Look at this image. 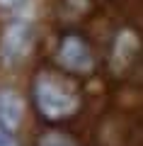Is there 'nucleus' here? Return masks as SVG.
Listing matches in <instances>:
<instances>
[{"label": "nucleus", "instance_id": "6", "mask_svg": "<svg viewBox=\"0 0 143 146\" xmlns=\"http://www.w3.org/2000/svg\"><path fill=\"white\" fill-rule=\"evenodd\" d=\"M10 131H12V129H7V127L0 124V146H17L15 136H12Z\"/></svg>", "mask_w": 143, "mask_h": 146}, {"label": "nucleus", "instance_id": "3", "mask_svg": "<svg viewBox=\"0 0 143 146\" xmlns=\"http://www.w3.org/2000/svg\"><path fill=\"white\" fill-rule=\"evenodd\" d=\"M32 44V32L27 25H12L5 32V39H3V56H7V61H17V56L27 54Z\"/></svg>", "mask_w": 143, "mask_h": 146}, {"label": "nucleus", "instance_id": "2", "mask_svg": "<svg viewBox=\"0 0 143 146\" xmlns=\"http://www.w3.org/2000/svg\"><path fill=\"white\" fill-rule=\"evenodd\" d=\"M58 56H61V63L73 73H87L92 68V51L80 36H66Z\"/></svg>", "mask_w": 143, "mask_h": 146}, {"label": "nucleus", "instance_id": "4", "mask_svg": "<svg viewBox=\"0 0 143 146\" xmlns=\"http://www.w3.org/2000/svg\"><path fill=\"white\" fill-rule=\"evenodd\" d=\"M22 117V102L12 90H0V124L15 129Z\"/></svg>", "mask_w": 143, "mask_h": 146}, {"label": "nucleus", "instance_id": "5", "mask_svg": "<svg viewBox=\"0 0 143 146\" xmlns=\"http://www.w3.org/2000/svg\"><path fill=\"white\" fill-rule=\"evenodd\" d=\"M39 146H75V144H73L66 134H56V131H51V134H44L39 139Z\"/></svg>", "mask_w": 143, "mask_h": 146}, {"label": "nucleus", "instance_id": "7", "mask_svg": "<svg viewBox=\"0 0 143 146\" xmlns=\"http://www.w3.org/2000/svg\"><path fill=\"white\" fill-rule=\"evenodd\" d=\"M0 3H7V5H10V3H17V0H0Z\"/></svg>", "mask_w": 143, "mask_h": 146}, {"label": "nucleus", "instance_id": "1", "mask_svg": "<svg viewBox=\"0 0 143 146\" xmlns=\"http://www.w3.org/2000/svg\"><path fill=\"white\" fill-rule=\"evenodd\" d=\"M34 100L46 119H66L80 107L78 93L71 85L56 80V76H39L34 83Z\"/></svg>", "mask_w": 143, "mask_h": 146}]
</instances>
